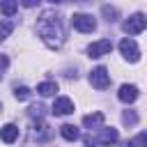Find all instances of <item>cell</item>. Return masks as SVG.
<instances>
[{"instance_id":"obj_24","label":"cell","mask_w":147,"mask_h":147,"mask_svg":"<svg viewBox=\"0 0 147 147\" xmlns=\"http://www.w3.org/2000/svg\"><path fill=\"white\" fill-rule=\"evenodd\" d=\"M51 5H62V2H67V0H48Z\"/></svg>"},{"instance_id":"obj_8","label":"cell","mask_w":147,"mask_h":147,"mask_svg":"<svg viewBox=\"0 0 147 147\" xmlns=\"http://www.w3.org/2000/svg\"><path fill=\"white\" fill-rule=\"evenodd\" d=\"M117 138H119V133H117V129H101L96 136H94V142L96 145H113V142H117Z\"/></svg>"},{"instance_id":"obj_18","label":"cell","mask_w":147,"mask_h":147,"mask_svg":"<svg viewBox=\"0 0 147 147\" xmlns=\"http://www.w3.org/2000/svg\"><path fill=\"white\" fill-rule=\"evenodd\" d=\"M44 110H46V108H44L41 103H34V106H30V108H28V115H30V117L41 119V117H44Z\"/></svg>"},{"instance_id":"obj_9","label":"cell","mask_w":147,"mask_h":147,"mask_svg":"<svg viewBox=\"0 0 147 147\" xmlns=\"http://www.w3.org/2000/svg\"><path fill=\"white\" fill-rule=\"evenodd\" d=\"M138 87L136 85H122L119 87V92H117V96H119V101H124V103H133L136 99H138Z\"/></svg>"},{"instance_id":"obj_12","label":"cell","mask_w":147,"mask_h":147,"mask_svg":"<svg viewBox=\"0 0 147 147\" xmlns=\"http://www.w3.org/2000/svg\"><path fill=\"white\" fill-rule=\"evenodd\" d=\"M60 136H62L64 140L74 142V140H78V138H80V131H78L74 124H64V126H60Z\"/></svg>"},{"instance_id":"obj_6","label":"cell","mask_w":147,"mask_h":147,"mask_svg":"<svg viewBox=\"0 0 147 147\" xmlns=\"http://www.w3.org/2000/svg\"><path fill=\"white\" fill-rule=\"evenodd\" d=\"M110 51H113V41L110 39H99V41H92L87 46L90 57H101V55H108Z\"/></svg>"},{"instance_id":"obj_7","label":"cell","mask_w":147,"mask_h":147,"mask_svg":"<svg viewBox=\"0 0 147 147\" xmlns=\"http://www.w3.org/2000/svg\"><path fill=\"white\" fill-rule=\"evenodd\" d=\"M74 113V101L69 96H57L53 103V115H71Z\"/></svg>"},{"instance_id":"obj_5","label":"cell","mask_w":147,"mask_h":147,"mask_svg":"<svg viewBox=\"0 0 147 147\" xmlns=\"http://www.w3.org/2000/svg\"><path fill=\"white\" fill-rule=\"evenodd\" d=\"M90 85L96 87V90H106V87L110 85V74H108V69H106V67L92 69V71H90Z\"/></svg>"},{"instance_id":"obj_27","label":"cell","mask_w":147,"mask_h":147,"mask_svg":"<svg viewBox=\"0 0 147 147\" xmlns=\"http://www.w3.org/2000/svg\"><path fill=\"white\" fill-rule=\"evenodd\" d=\"M0 108H2V103H0Z\"/></svg>"},{"instance_id":"obj_4","label":"cell","mask_w":147,"mask_h":147,"mask_svg":"<svg viewBox=\"0 0 147 147\" xmlns=\"http://www.w3.org/2000/svg\"><path fill=\"white\" fill-rule=\"evenodd\" d=\"M119 53H122L124 60H129V62H138V60H140V48H138V44H136L131 37H124V39L119 41Z\"/></svg>"},{"instance_id":"obj_17","label":"cell","mask_w":147,"mask_h":147,"mask_svg":"<svg viewBox=\"0 0 147 147\" xmlns=\"http://www.w3.org/2000/svg\"><path fill=\"white\" fill-rule=\"evenodd\" d=\"M122 122H124V124H129V126L138 124V113H136V110H124V115H122Z\"/></svg>"},{"instance_id":"obj_22","label":"cell","mask_w":147,"mask_h":147,"mask_svg":"<svg viewBox=\"0 0 147 147\" xmlns=\"http://www.w3.org/2000/svg\"><path fill=\"white\" fill-rule=\"evenodd\" d=\"M7 64H9L7 55H0V71H5V69H7Z\"/></svg>"},{"instance_id":"obj_11","label":"cell","mask_w":147,"mask_h":147,"mask_svg":"<svg viewBox=\"0 0 147 147\" xmlns=\"http://www.w3.org/2000/svg\"><path fill=\"white\" fill-rule=\"evenodd\" d=\"M101 124H103V113H92V115L83 117V126H87V129H99Z\"/></svg>"},{"instance_id":"obj_20","label":"cell","mask_w":147,"mask_h":147,"mask_svg":"<svg viewBox=\"0 0 147 147\" xmlns=\"http://www.w3.org/2000/svg\"><path fill=\"white\" fill-rule=\"evenodd\" d=\"M30 94H32V92H30L25 85H21V87H16V90H14V96H16L18 101H25V99H30Z\"/></svg>"},{"instance_id":"obj_13","label":"cell","mask_w":147,"mask_h":147,"mask_svg":"<svg viewBox=\"0 0 147 147\" xmlns=\"http://www.w3.org/2000/svg\"><path fill=\"white\" fill-rule=\"evenodd\" d=\"M37 92H39L41 96H53V94L57 92V83H53V80L39 83V85H37Z\"/></svg>"},{"instance_id":"obj_23","label":"cell","mask_w":147,"mask_h":147,"mask_svg":"<svg viewBox=\"0 0 147 147\" xmlns=\"http://www.w3.org/2000/svg\"><path fill=\"white\" fill-rule=\"evenodd\" d=\"M21 5L23 7H34V5H39V0H21Z\"/></svg>"},{"instance_id":"obj_10","label":"cell","mask_w":147,"mask_h":147,"mask_svg":"<svg viewBox=\"0 0 147 147\" xmlns=\"http://www.w3.org/2000/svg\"><path fill=\"white\" fill-rule=\"evenodd\" d=\"M16 138H18V126H16V124H5V126L0 129V140H2V142L11 145Z\"/></svg>"},{"instance_id":"obj_26","label":"cell","mask_w":147,"mask_h":147,"mask_svg":"<svg viewBox=\"0 0 147 147\" xmlns=\"http://www.w3.org/2000/svg\"><path fill=\"white\" fill-rule=\"evenodd\" d=\"M0 78H2V71H0Z\"/></svg>"},{"instance_id":"obj_21","label":"cell","mask_w":147,"mask_h":147,"mask_svg":"<svg viewBox=\"0 0 147 147\" xmlns=\"http://www.w3.org/2000/svg\"><path fill=\"white\" fill-rule=\"evenodd\" d=\"M145 140H147V133H138L133 140L126 142V147H145Z\"/></svg>"},{"instance_id":"obj_15","label":"cell","mask_w":147,"mask_h":147,"mask_svg":"<svg viewBox=\"0 0 147 147\" xmlns=\"http://www.w3.org/2000/svg\"><path fill=\"white\" fill-rule=\"evenodd\" d=\"M101 14H103V18H106L108 23L117 21V16H119V11H117L115 7H110V5H103V7H101Z\"/></svg>"},{"instance_id":"obj_3","label":"cell","mask_w":147,"mask_h":147,"mask_svg":"<svg viewBox=\"0 0 147 147\" xmlns=\"http://www.w3.org/2000/svg\"><path fill=\"white\" fill-rule=\"evenodd\" d=\"M71 25L78 32H94L96 30V21L92 14H74L71 16Z\"/></svg>"},{"instance_id":"obj_25","label":"cell","mask_w":147,"mask_h":147,"mask_svg":"<svg viewBox=\"0 0 147 147\" xmlns=\"http://www.w3.org/2000/svg\"><path fill=\"white\" fill-rule=\"evenodd\" d=\"M76 2H90V0H76Z\"/></svg>"},{"instance_id":"obj_1","label":"cell","mask_w":147,"mask_h":147,"mask_svg":"<svg viewBox=\"0 0 147 147\" xmlns=\"http://www.w3.org/2000/svg\"><path fill=\"white\" fill-rule=\"evenodd\" d=\"M37 34L41 37V41L51 48H60L64 41V30H62V21L55 11H44L41 18L37 21Z\"/></svg>"},{"instance_id":"obj_2","label":"cell","mask_w":147,"mask_h":147,"mask_svg":"<svg viewBox=\"0 0 147 147\" xmlns=\"http://www.w3.org/2000/svg\"><path fill=\"white\" fill-rule=\"evenodd\" d=\"M147 28V18H145V14H133V16H129L124 23H122V30L126 32V34H140L142 30Z\"/></svg>"},{"instance_id":"obj_19","label":"cell","mask_w":147,"mask_h":147,"mask_svg":"<svg viewBox=\"0 0 147 147\" xmlns=\"http://www.w3.org/2000/svg\"><path fill=\"white\" fill-rule=\"evenodd\" d=\"M48 136H51V131H48L46 124H37V126H34V138H37V140H44V138H48Z\"/></svg>"},{"instance_id":"obj_14","label":"cell","mask_w":147,"mask_h":147,"mask_svg":"<svg viewBox=\"0 0 147 147\" xmlns=\"http://www.w3.org/2000/svg\"><path fill=\"white\" fill-rule=\"evenodd\" d=\"M18 7V0H0V14L5 16H14Z\"/></svg>"},{"instance_id":"obj_16","label":"cell","mask_w":147,"mask_h":147,"mask_svg":"<svg viewBox=\"0 0 147 147\" xmlns=\"http://www.w3.org/2000/svg\"><path fill=\"white\" fill-rule=\"evenodd\" d=\"M11 30H14V23H11V21H2V23H0V41H5V39L11 34Z\"/></svg>"}]
</instances>
